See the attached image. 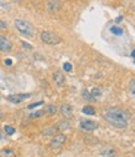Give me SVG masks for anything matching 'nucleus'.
I'll list each match as a JSON object with an SVG mask.
<instances>
[{
    "mask_svg": "<svg viewBox=\"0 0 135 157\" xmlns=\"http://www.w3.org/2000/svg\"><path fill=\"white\" fill-rule=\"evenodd\" d=\"M103 117L112 126L118 127V128H125L129 122L128 112L120 109H109L103 113Z\"/></svg>",
    "mask_w": 135,
    "mask_h": 157,
    "instance_id": "1",
    "label": "nucleus"
},
{
    "mask_svg": "<svg viewBox=\"0 0 135 157\" xmlns=\"http://www.w3.org/2000/svg\"><path fill=\"white\" fill-rule=\"evenodd\" d=\"M14 24H15V28L17 29L19 33H21L25 36H34L35 29L29 21L24 20V19H16Z\"/></svg>",
    "mask_w": 135,
    "mask_h": 157,
    "instance_id": "2",
    "label": "nucleus"
},
{
    "mask_svg": "<svg viewBox=\"0 0 135 157\" xmlns=\"http://www.w3.org/2000/svg\"><path fill=\"white\" fill-rule=\"evenodd\" d=\"M40 37L45 44H48V45H57L61 43V37L57 34L51 33V31H42Z\"/></svg>",
    "mask_w": 135,
    "mask_h": 157,
    "instance_id": "3",
    "label": "nucleus"
},
{
    "mask_svg": "<svg viewBox=\"0 0 135 157\" xmlns=\"http://www.w3.org/2000/svg\"><path fill=\"white\" fill-rule=\"evenodd\" d=\"M67 140V137L66 135L63 133H56L55 136H52V140H51V144H50V147L52 150H56V148H61L65 142Z\"/></svg>",
    "mask_w": 135,
    "mask_h": 157,
    "instance_id": "4",
    "label": "nucleus"
},
{
    "mask_svg": "<svg viewBox=\"0 0 135 157\" xmlns=\"http://www.w3.org/2000/svg\"><path fill=\"white\" fill-rule=\"evenodd\" d=\"M31 97V94H16V95H10L8 96V100L12 104H20V102H24L25 100L30 99Z\"/></svg>",
    "mask_w": 135,
    "mask_h": 157,
    "instance_id": "5",
    "label": "nucleus"
},
{
    "mask_svg": "<svg viewBox=\"0 0 135 157\" xmlns=\"http://www.w3.org/2000/svg\"><path fill=\"white\" fill-rule=\"evenodd\" d=\"M98 122L92 121V120H82L80 122V128L83 131H94L98 128Z\"/></svg>",
    "mask_w": 135,
    "mask_h": 157,
    "instance_id": "6",
    "label": "nucleus"
},
{
    "mask_svg": "<svg viewBox=\"0 0 135 157\" xmlns=\"http://www.w3.org/2000/svg\"><path fill=\"white\" fill-rule=\"evenodd\" d=\"M46 8L50 13H57L61 9V2L60 0H47Z\"/></svg>",
    "mask_w": 135,
    "mask_h": 157,
    "instance_id": "7",
    "label": "nucleus"
},
{
    "mask_svg": "<svg viewBox=\"0 0 135 157\" xmlns=\"http://www.w3.org/2000/svg\"><path fill=\"white\" fill-rule=\"evenodd\" d=\"M52 77H53L55 84L59 86V87H62L65 85V82H66V77H65V75L61 71H55L53 75H52Z\"/></svg>",
    "mask_w": 135,
    "mask_h": 157,
    "instance_id": "8",
    "label": "nucleus"
},
{
    "mask_svg": "<svg viewBox=\"0 0 135 157\" xmlns=\"http://www.w3.org/2000/svg\"><path fill=\"white\" fill-rule=\"evenodd\" d=\"M11 49H12V45H11V43L8 40V37L0 36V51L9 52V51H11Z\"/></svg>",
    "mask_w": 135,
    "mask_h": 157,
    "instance_id": "9",
    "label": "nucleus"
},
{
    "mask_svg": "<svg viewBox=\"0 0 135 157\" xmlns=\"http://www.w3.org/2000/svg\"><path fill=\"white\" fill-rule=\"evenodd\" d=\"M60 110H61L62 116L66 117V119H71V117L73 116V109H72V106L68 105V104H63V105L60 107Z\"/></svg>",
    "mask_w": 135,
    "mask_h": 157,
    "instance_id": "10",
    "label": "nucleus"
},
{
    "mask_svg": "<svg viewBox=\"0 0 135 157\" xmlns=\"http://www.w3.org/2000/svg\"><path fill=\"white\" fill-rule=\"evenodd\" d=\"M101 157H117V152L112 147H105L101 151Z\"/></svg>",
    "mask_w": 135,
    "mask_h": 157,
    "instance_id": "11",
    "label": "nucleus"
},
{
    "mask_svg": "<svg viewBox=\"0 0 135 157\" xmlns=\"http://www.w3.org/2000/svg\"><path fill=\"white\" fill-rule=\"evenodd\" d=\"M57 127H55V126H51V127H47V128H45L44 131H42V135L44 136H55L56 133H57Z\"/></svg>",
    "mask_w": 135,
    "mask_h": 157,
    "instance_id": "12",
    "label": "nucleus"
},
{
    "mask_svg": "<svg viewBox=\"0 0 135 157\" xmlns=\"http://www.w3.org/2000/svg\"><path fill=\"white\" fill-rule=\"evenodd\" d=\"M0 157H16L15 152L10 148H4L0 151Z\"/></svg>",
    "mask_w": 135,
    "mask_h": 157,
    "instance_id": "13",
    "label": "nucleus"
},
{
    "mask_svg": "<svg viewBox=\"0 0 135 157\" xmlns=\"http://www.w3.org/2000/svg\"><path fill=\"white\" fill-rule=\"evenodd\" d=\"M82 96H83V99H84L86 101H88V102H93V101H95V99L91 95V92H89L88 90H83Z\"/></svg>",
    "mask_w": 135,
    "mask_h": 157,
    "instance_id": "14",
    "label": "nucleus"
},
{
    "mask_svg": "<svg viewBox=\"0 0 135 157\" xmlns=\"http://www.w3.org/2000/svg\"><path fill=\"white\" fill-rule=\"evenodd\" d=\"M57 127V130H61V131H63V130H68L69 127H71V125H69V122L68 121H61L59 125L56 126Z\"/></svg>",
    "mask_w": 135,
    "mask_h": 157,
    "instance_id": "15",
    "label": "nucleus"
},
{
    "mask_svg": "<svg viewBox=\"0 0 135 157\" xmlns=\"http://www.w3.org/2000/svg\"><path fill=\"white\" fill-rule=\"evenodd\" d=\"M91 95L94 97V99H97V97H101L103 95V92H102V90L99 87H93L92 91H91Z\"/></svg>",
    "mask_w": 135,
    "mask_h": 157,
    "instance_id": "16",
    "label": "nucleus"
},
{
    "mask_svg": "<svg viewBox=\"0 0 135 157\" xmlns=\"http://www.w3.org/2000/svg\"><path fill=\"white\" fill-rule=\"evenodd\" d=\"M45 111L48 113V115H55L57 112V106L56 105H47L45 107Z\"/></svg>",
    "mask_w": 135,
    "mask_h": 157,
    "instance_id": "17",
    "label": "nucleus"
},
{
    "mask_svg": "<svg viewBox=\"0 0 135 157\" xmlns=\"http://www.w3.org/2000/svg\"><path fill=\"white\" fill-rule=\"evenodd\" d=\"M82 112L84 115H95V109L92 107V106H84L82 109Z\"/></svg>",
    "mask_w": 135,
    "mask_h": 157,
    "instance_id": "18",
    "label": "nucleus"
},
{
    "mask_svg": "<svg viewBox=\"0 0 135 157\" xmlns=\"http://www.w3.org/2000/svg\"><path fill=\"white\" fill-rule=\"evenodd\" d=\"M44 113H45V111H42V110H40V111H36V112H32V113H30V119H38V117H42L44 116Z\"/></svg>",
    "mask_w": 135,
    "mask_h": 157,
    "instance_id": "19",
    "label": "nucleus"
},
{
    "mask_svg": "<svg viewBox=\"0 0 135 157\" xmlns=\"http://www.w3.org/2000/svg\"><path fill=\"white\" fill-rule=\"evenodd\" d=\"M110 31H112L114 35H122V34H123V29L119 28V26H112V28H110Z\"/></svg>",
    "mask_w": 135,
    "mask_h": 157,
    "instance_id": "20",
    "label": "nucleus"
},
{
    "mask_svg": "<svg viewBox=\"0 0 135 157\" xmlns=\"http://www.w3.org/2000/svg\"><path fill=\"white\" fill-rule=\"evenodd\" d=\"M4 131H5V133H6V135H9V136H11V135H14V133H15V128H14L12 126H9V125L4 127Z\"/></svg>",
    "mask_w": 135,
    "mask_h": 157,
    "instance_id": "21",
    "label": "nucleus"
},
{
    "mask_svg": "<svg viewBox=\"0 0 135 157\" xmlns=\"http://www.w3.org/2000/svg\"><path fill=\"white\" fill-rule=\"evenodd\" d=\"M0 8H2V9H11V5L6 2V0H0Z\"/></svg>",
    "mask_w": 135,
    "mask_h": 157,
    "instance_id": "22",
    "label": "nucleus"
},
{
    "mask_svg": "<svg viewBox=\"0 0 135 157\" xmlns=\"http://www.w3.org/2000/svg\"><path fill=\"white\" fill-rule=\"evenodd\" d=\"M42 105H44V101H38V102L30 104V105L27 106V109H29V110H32V109H35V107H37V106H42Z\"/></svg>",
    "mask_w": 135,
    "mask_h": 157,
    "instance_id": "23",
    "label": "nucleus"
},
{
    "mask_svg": "<svg viewBox=\"0 0 135 157\" xmlns=\"http://www.w3.org/2000/svg\"><path fill=\"white\" fill-rule=\"evenodd\" d=\"M129 92H130L131 96H135V80L130 84V86H129Z\"/></svg>",
    "mask_w": 135,
    "mask_h": 157,
    "instance_id": "24",
    "label": "nucleus"
},
{
    "mask_svg": "<svg viewBox=\"0 0 135 157\" xmlns=\"http://www.w3.org/2000/svg\"><path fill=\"white\" fill-rule=\"evenodd\" d=\"M21 45H23L26 50H32V45H30V44L26 43V41H21Z\"/></svg>",
    "mask_w": 135,
    "mask_h": 157,
    "instance_id": "25",
    "label": "nucleus"
},
{
    "mask_svg": "<svg viewBox=\"0 0 135 157\" xmlns=\"http://www.w3.org/2000/svg\"><path fill=\"white\" fill-rule=\"evenodd\" d=\"M63 69H65V71H71L72 70V65L69 63H65L63 64Z\"/></svg>",
    "mask_w": 135,
    "mask_h": 157,
    "instance_id": "26",
    "label": "nucleus"
},
{
    "mask_svg": "<svg viewBox=\"0 0 135 157\" xmlns=\"http://www.w3.org/2000/svg\"><path fill=\"white\" fill-rule=\"evenodd\" d=\"M0 29H8V24L3 20H0Z\"/></svg>",
    "mask_w": 135,
    "mask_h": 157,
    "instance_id": "27",
    "label": "nucleus"
},
{
    "mask_svg": "<svg viewBox=\"0 0 135 157\" xmlns=\"http://www.w3.org/2000/svg\"><path fill=\"white\" fill-rule=\"evenodd\" d=\"M5 64H6L8 66H10V65H12V61L10 60V59H6V60H5Z\"/></svg>",
    "mask_w": 135,
    "mask_h": 157,
    "instance_id": "28",
    "label": "nucleus"
},
{
    "mask_svg": "<svg viewBox=\"0 0 135 157\" xmlns=\"http://www.w3.org/2000/svg\"><path fill=\"white\" fill-rule=\"evenodd\" d=\"M3 137H4V133L2 132V130H0V140H2V139H3Z\"/></svg>",
    "mask_w": 135,
    "mask_h": 157,
    "instance_id": "29",
    "label": "nucleus"
},
{
    "mask_svg": "<svg viewBox=\"0 0 135 157\" xmlns=\"http://www.w3.org/2000/svg\"><path fill=\"white\" fill-rule=\"evenodd\" d=\"M117 21H118V23L122 21V16H118V17H117Z\"/></svg>",
    "mask_w": 135,
    "mask_h": 157,
    "instance_id": "30",
    "label": "nucleus"
},
{
    "mask_svg": "<svg viewBox=\"0 0 135 157\" xmlns=\"http://www.w3.org/2000/svg\"><path fill=\"white\" fill-rule=\"evenodd\" d=\"M131 56L135 59V50H133V52H131Z\"/></svg>",
    "mask_w": 135,
    "mask_h": 157,
    "instance_id": "31",
    "label": "nucleus"
},
{
    "mask_svg": "<svg viewBox=\"0 0 135 157\" xmlns=\"http://www.w3.org/2000/svg\"><path fill=\"white\" fill-rule=\"evenodd\" d=\"M11 2H14V3H20L21 0H11Z\"/></svg>",
    "mask_w": 135,
    "mask_h": 157,
    "instance_id": "32",
    "label": "nucleus"
},
{
    "mask_svg": "<svg viewBox=\"0 0 135 157\" xmlns=\"http://www.w3.org/2000/svg\"><path fill=\"white\" fill-rule=\"evenodd\" d=\"M0 117H2V111H0Z\"/></svg>",
    "mask_w": 135,
    "mask_h": 157,
    "instance_id": "33",
    "label": "nucleus"
},
{
    "mask_svg": "<svg viewBox=\"0 0 135 157\" xmlns=\"http://www.w3.org/2000/svg\"><path fill=\"white\" fill-rule=\"evenodd\" d=\"M134 9H135V6H134Z\"/></svg>",
    "mask_w": 135,
    "mask_h": 157,
    "instance_id": "34",
    "label": "nucleus"
},
{
    "mask_svg": "<svg viewBox=\"0 0 135 157\" xmlns=\"http://www.w3.org/2000/svg\"><path fill=\"white\" fill-rule=\"evenodd\" d=\"M134 63H135V61H134Z\"/></svg>",
    "mask_w": 135,
    "mask_h": 157,
    "instance_id": "35",
    "label": "nucleus"
}]
</instances>
